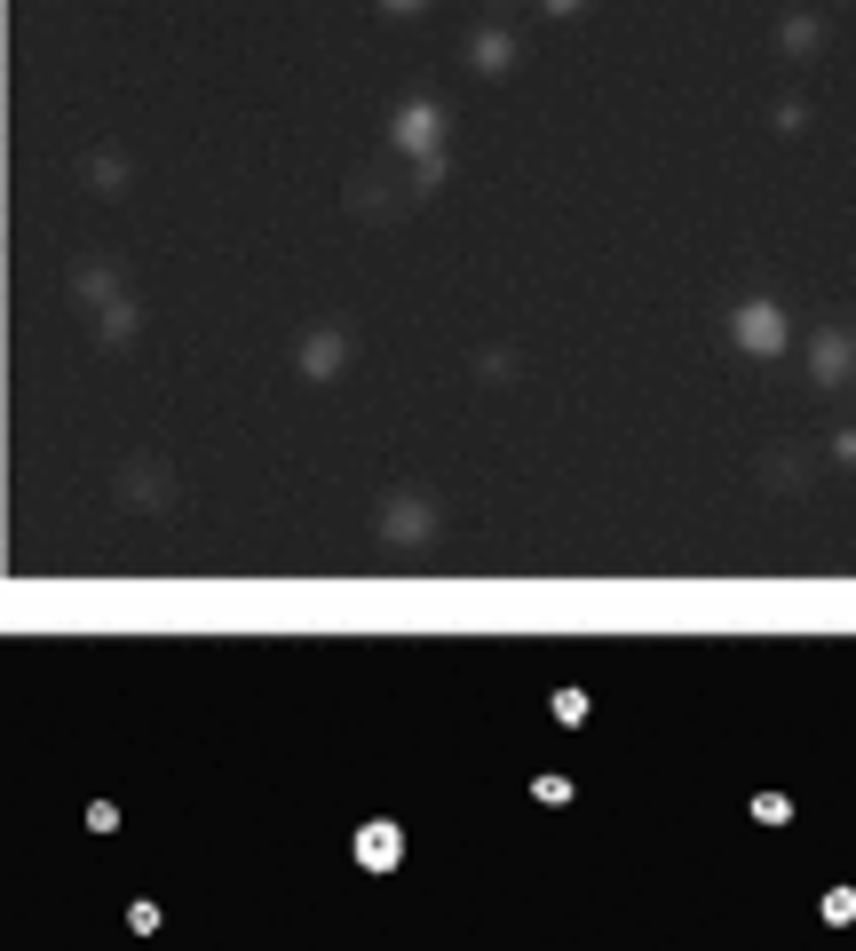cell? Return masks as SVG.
<instances>
[{
    "mask_svg": "<svg viewBox=\"0 0 856 951\" xmlns=\"http://www.w3.org/2000/svg\"><path fill=\"white\" fill-rule=\"evenodd\" d=\"M365 864H373V872H389V864H397V833H389V825H373V833H365Z\"/></svg>",
    "mask_w": 856,
    "mask_h": 951,
    "instance_id": "1",
    "label": "cell"
}]
</instances>
